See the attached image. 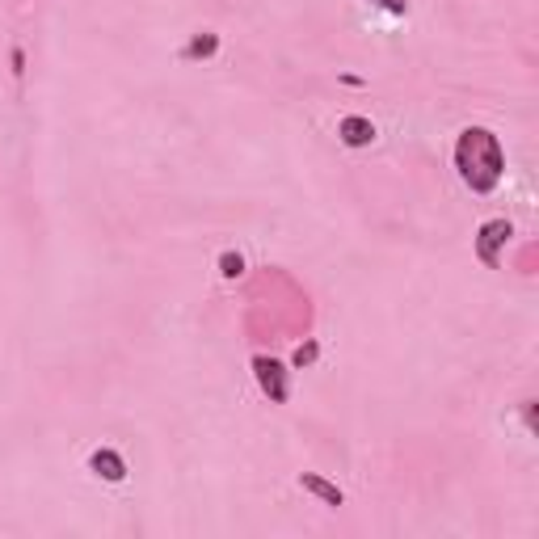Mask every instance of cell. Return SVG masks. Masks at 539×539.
<instances>
[{
    "instance_id": "obj_1",
    "label": "cell",
    "mask_w": 539,
    "mask_h": 539,
    "mask_svg": "<svg viewBox=\"0 0 539 539\" xmlns=\"http://www.w3.org/2000/svg\"><path fill=\"white\" fill-rule=\"evenodd\" d=\"M455 169H459V177H464V185L476 190V195L497 190V182H502V173H505L502 139H497L489 126H468V131H459Z\"/></svg>"
},
{
    "instance_id": "obj_2",
    "label": "cell",
    "mask_w": 539,
    "mask_h": 539,
    "mask_svg": "<svg viewBox=\"0 0 539 539\" xmlns=\"http://www.w3.org/2000/svg\"><path fill=\"white\" fill-rule=\"evenodd\" d=\"M510 236H514V224H510V219H489V224H481V232H476V257H481L489 270H497Z\"/></svg>"
},
{
    "instance_id": "obj_6",
    "label": "cell",
    "mask_w": 539,
    "mask_h": 539,
    "mask_svg": "<svg viewBox=\"0 0 539 539\" xmlns=\"http://www.w3.org/2000/svg\"><path fill=\"white\" fill-rule=\"evenodd\" d=\"M299 489L316 494L324 505H345V494H342V489H337L333 481H324V476H316V472H299Z\"/></svg>"
},
{
    "instance_id": "obj_11",
    "label": "cell",
    "mask_w": 539,
    "mask_h": 539,
    "mask_svg": "<svg viewBox=\"0 0 539 539\" xmlns=\"http://www.w3.org/2000/svg\"><path fill=\"white\" fill-rule=\"evenodd\" d=\"M22 64H25V55L17 51V46H13V76H22Z\"/></svg>"
},
{
    "instance_id": "obj_4",
    "label": "cell",
    "mask_w": 539,
    "mask_h": 539,
    "mask_svg": "<svg viewBox=\"0 0 539 539\" xmlns=\"http://www.w3.org/2000/svg\"><path fill=\"white\" fill-rule=\"evenodd\" d=\"M337 139H342L345 148H367V144H375V123L363 115H350L337 123Z\"/></svg>"
},
{
    "instance_id": "obj_10",
    "label": "cell",
    "mask_w": 539,
    "mask_h": 539,
    "mask_svg": "<svg viewBox=\"0 0 539 539\" xmlns=\"http://www.w3.org/2000/svg\"><path fill=\"white\" fill-rule=\"evenodd\" d=\"M379 9H388L392 17H404V9H409V5H404V0H375Z\"/></svg>"
},
{
    "instance_id": "obj_9",
    "label": "cell",
    "mask_w": 539,
    "mask_h": 539,
    "mask_svg": "<svg viewBox=\"0 0 539 539\" xmlns=\"http://www.w3.org/2000/svg\"><path fill=\"white\" fill-rule=\"evenodd\" d=\"M312 358H316V342H308V345H299V350H295V367H308Z\"/></svg>"
},
{
    "instance_id": "obj_7",
    "label": "cell",
    "mask_w": 539,
    "mask_h": 539,
    "mask_svg": "<svg viewBox=\"0 0 539 539\" xmlns=\"http://www.w3.org/2000/svg\"><path fill=\"white\" fill-rule=\"evenodd\" d=\"M219 51V35H198L195 43L185 46V59H207Z\"/></svg>"
},
{
    "instance_id": "obj_5",
    "label": "cell",
    "mask_w": 539,
    "mask_h": 539,
    "mask_svg": "<svg viewBox=\"0 0 539 539\" xmlns=\"http://www.w3.org/2000/svg\"><path fill=\"white\" fill-rule=\"evenodd\" d=\"M89 472L93 476H102V481H110V484H123L126 481V459L118 455V451L102 447V451H93L89 455Z\"/></svg>"
},
{
    "instance_id": "obj_8",
    "label": "cell",
    "mask_w": 539,
    "mask_h": 539,
    "mask_svg": "<svg viewBox=\"0 0 539 539\" xmlns=\"http://www.w3.org/2000/svg\"><path fill=\"white\" fill-rule=\"evenodd\" d=\"M219 274H224V278H241L245 274V257H241V253H224V257H219Z\"/></svg>"
},
{
    "instance_id": "obj_3",
    "label": "cell",
    "mask_w": 539,
    "mask_h": 539,
    "mask_svg": "<svg viewBox=\"0 0 539 539\" xmlns=\"http://www.w3.org/2000/svg\"><path fill=\"white\" fill-rule=\"evenodd\" d=\"M253 375H257L262 392H265V396H270L274 404H283V401L291 396V388H287V371H283V363H278V358L257 354V358H253Z\"/></svg>"
}]
</instances>
